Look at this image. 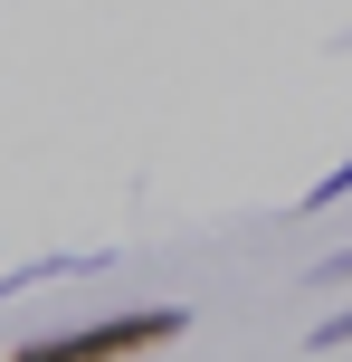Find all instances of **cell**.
I'll list each match as a JSON object with an SVG mask.
<instances>
[{"label": "cell", "instance_id": "5b68a950", "mask_svg": "<svg viewBox=\"0 0 352 362\" xmlns=\"http://www.w3.org/2000/svg\"><path fill=\"white\" fill-rule=\"evenodd\" d=\"M315 286H352V248H343V257H324V267H315Z\"/></svg>", "mask_w": 352, "mask_h": 362}, {"label": "cell", "instance_id": "7a4b0ae2", "mask_svg": "<svg viewBox=\"0 0 352 362\" xmlns=\"http://www.w3.org/2000/svg\"><path fill=\"white\" fill-rule=\"evenodd\" d=\"M48 276H105V257H38V267L0 276V296H19V286H48Z\"/></svg>", "mask_w": 352, "mask_h": 362}, {"label": "cell", "instance_id": "277c9868", "mask_svg": "<svg viewBox=\"0 0 352 362\" xmlns=\"http://www.w3.org/2000/svg\"><path fill=\"white\" fill-rule=\"evenodd\" d=\"M334 344H352V305H343V315H324V325H315V353H334Z\"/></svg>", "mask_w": 352, "mask_h": 362}, {"label": "cell", "instance_id": "6da1fadb", "mask_svg": "<svg viewBox=\"0 0 352 362\" xmlns=\"http://www.w3.org/2000/svg\"><path fill=\"white\" fill-rule=\"evenodd\" d=\"M190 334V305H143V315H105V325H76V334H38L10 362H133V353H162Z\"/></svg>", "mask_w": 352, "mask_h": 362}, {"label": "cell", "instance_id": "3957f363", "mask_svg": "<svg viewBox=\"0 0 352 362\" xmlns=\"http://www.w3.org/2000/svg\"><path fill=\"white\" fill-rule=\"evenodd\" d=\"M334 200H352V163H334V172H324V181H315V200H305V210H334Z\"/></svg>", "mask_w": 352, "mask_h": 362}]
</instances>
